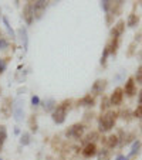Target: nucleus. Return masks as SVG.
Instances as JSON below:
<instances>
[{"instance_id": "f257e3e1", "label": "nucleus", "mask_w": 142, "mask_h": 160, "mask_svg": "<svg viewBox=\"0 0 142 160\" xmlns=\"http://www.w3.org/2000/svg\"><path fill=\"white\" fill-rule=\"evenodd\" d=\"M117 118H118V112H115V111H108L105 115L101 116L100 122H98V129H100V132L104 133V132L111 130L112 128H114Z\"/></svg>"}, {"instance_id": "f03ea898", "label": "nucleus", "mask_w": 142, "mask_h": 160, "mask_svg": "<svg viewBox=\"0 0 142 160\" xmlns=\"http://www.w3.org/2000/svg\"><path fill=\"white\" fill-rule=\"evenodd\" d=\"M13 99L9 97H6L3 99V102H2V106H0V115H2V118L7 119L12 116L13 113Z\"/></svg>"}, {"instance_id": "7ed1b4c3", "label": "nucleus", "mask_w": 142, "mask_h": 160, "mask_svg": "<svg viewBox=\"0 0 142 160\" xmlns=\"http://www.w3.org/2000/svg\"><path fill=\"white\" fill-rule=\"evenodd\" d=\"M84 130H85L84 125L76 123V125H73V126H71L68 130H67L66 135H67V138H74V139H80V138L84 135Z\"/></svg>"}, {"instance_id": "20e7f679", "label": "nucleus", "mask_w": 142, "mask_h": 160, "mask_svg": "<svg viewBox=\"0 0 142 160\" xmlns=\"http://www.w3.org/2000/svg\"><path fill=\"white\" fill-rule=\"evenodd\" d=\"M66 115H67V109L64 108L63 105H58V106H55V109L53 111V121L57 125H61L66 121Z\"/></svg>"}, {"instance_id": "39448f33", "label": "nucleus", "mask_w": 142, "mask_h": 160, "mask_svg": "<svg viewBox=\"0 0 142 160\" xmlns=\"http://www.w3.org/2000/svg\"><path fill=\"white\" fill-rule=\"evenodd\" d=\"M33 4V12H34V17L40 18L44 13V10L49 6V2H43V0H39V2H31Z\"/></svg>"}, {"instance_id": "423d86ee", "label": "nucleus", "mask_w": 142, "mask_h": 160, "mask_svg": "<svg viewBox=\"0 0 142 160\" xmlns=\"http://www.w3.org/2000/svg\"><path fill=\"white\" fill-rule=\"evenodd\" d=\"M121 6H122V2H111V6L108 9V17H107V21H111V17H117L118 13H121Z\"/></svg>"}, {"instance_id": "0eeeda50", "label": "nucleus", "mask_w": 142, "mask_h": 160, "mask_svg": "<svg viewBox=\"0 0 142 160\" xmlns=\"http://www.w3.org/2000/svg\"><path fill=\"white\" fill-rule=\"evenodd\" d=\"M23 18H24V21L27 24H31V23H33L34 12H33V4H31V2H29V3L24 6V9H23Z\"/></svg>"}, {"instance_id": "6e6552de", "label": "nucleus", "mask_w": 142, "mask_h": 160, "mask_svg": "<svg viewBox=\"0 0 142 160\" xmlns=\"http://www.w3.org/2000/svg\"><path fill=\"white\" fill-rule=\"evenodd\" d=\"M107 88V81L105 79H97V81L92 84V87H91V92H92L94 95H100L104 92V89Z\"/></svg>"}, {"instance_id": "1a4fd4ad", "label": "nucleus", "mask_w": 142, "mask_h": 160, "mask_svg": "<svg viewBox=\"0 0 142 160\" xmlns=\"http://www.w3.org/2000/svg\"><path fill=\"white\" fill-rule=\"evenodd\" d=\"M122 92H124V91H122L121 88H117V89L112 92L111 98H109V102H111V105H114V106L121 105L122 98H124V94H122Z\"/></svg>"}, {"instance_id": "9d476101", "label": "nucleus", "mask_w": 142, "mask_h": 160, "mask_svg": "<svg viewBox=\"0 0 142 160\" xmlns=\"http://www.w3.org/2000/svg\"><path fill=\"white\" fill-rule=\"evenodd\" d=\"M124 28H125V21L124 20H119L117 23V24L112 27V30H111V37L112 38H119V36H121L122 33H124Z\"/></svg>"}, {"instance_id": "9b49d317", "label": "nucleus", "mask_w": 142, "mask_h": 160, "mask_svg": "<svg viewBox=\"0 0 142 160\" xmlns=\"http://www.w3.org/2000/svg\"><path fill=\"white\" fill-rule=\"evenodd\" d=\"M13 113H14V119L17 122H20L23 119V105H21V101H16V105H13Z\"/></svg>"}, {"instance_id": "f8f14e48", "label": "nucleus", "mask_w": 142, "mask_h": 160, "mask_svg": "<svg viewBox=\"0 0 142 160\" xmlns=\"http://www.w3.org/2000/svg\"><path fill=\"white\" fill-rule=\"evenodd\" d=\"M97 154V148H95V143H88V145H85V148L82 149V156L84 157H92Z\"/></svg>"}, {"instance_id": "ddd939ff", "label": "nucleus", "mask_w": 142, "mask_h": 160, "mask_svg": "<svg viewBox=\"0 0 142 160\" xmlns=\"http://www.w3.org/2000/svg\"><path fill=\"white\" fill-rule=\"evenodd\" d=\"M125 94L127 97H134L136 94V88H135V82H134V78H129L125 84Z\"/></svg>"}, {"instance_id": "4468645a", "label": "nucleus", "mask_w": 142, "mask_h": 160, "mask_svg": "<svg viewBox=\"0 0 142 160\" xmlns=\"http://www.w3.org/2000/svg\"><path fill=\"white\" fill-rule=\"evenodd\" d=\"M104 143L107 145V148L108 149H114L115 146H118V143H119V138H118L117 135H111V136H108V138L104 140Z\"/></svg>"}, {"instance_id": "2eb2a0df", "label": "nucleus", "mask_w": 142, "mask_h": 160, "mask_svg": "<svg viewBox=\"0 0 142 160\" xmlns=\"http://www.w3.org/2000/svg\"><path fill=\"white\" fill-rule=\"evenodd\" d=\"M94 103H95V101H94V97H91V95H85L84 98H81V99L78 101V105L80 106H87V108H92Z\"/></svg>"}, {"instance_id": "dca6fc26", "label": "nucleus", "mask_w": 142, "mask_h": 160, "mask_svg": "<svg viewBox=\"0 0 142 160\" xmlns=\"http://www.w3.org/2000/svg\"><path fill=\"white\" fill-rule=\"evenodd\" d=\"M18 34H20V38H21V41H23V47H24V50H27V47H29V37H27V30H26L24 27H21L20 30H18Z\"/></svg>"}, {"instance_id": "f3484780", "label": "nucleus", "mask_w": 142, "mask_h": 160, "mask_svg": "<svg viewBox=\"0 0 142 160\" xmlns=\"http://www.w3.org/2000/svg\"><path fill=\"white\" fill-rule=\"evenodd\" d=\"M97 157H98V160H109L111 153H109L108 149H101L100 152H97Z\"/></svg>"}, {"instance_id": "a211bd4d", "label": "nucleus", "mask_w": 142, "mask_h": 160, "mask_svg": "<svg viewBox=\"0 0 142 160\" xmlns=\"http://www.w3.org/2000/svg\"><path fill=\"white\" fill-rule=\"evenodd\" d=\"M29 128H30V130H31V132H34V133L39 130V125H37V118H36V115L30 116V119H29Z\"/></svg>"}, {"instance_id": "6ab92c4d", "label": "nucleus", "mask_w": 142, "mask_h": 160, "mask_svg": "<svg viewBox=\"0 0 142 160\" xmlns=\"http://www.w3.org/2000/svg\"><path fill=\"white\" fill-rule=\"evenodd\" d=\"M55 106H57V105H55V101L51 99V98H50V99H45V101H44V109H45V112L54 111Z\"/></svg>"}, {"instance_id": "aec40b11", "label": "nucleus", "mask_w": 142, "mask_h": 160, "mask_svg": "<svg viewBox=\"0 0 142 160\" xmlns=\"http://www.w3.org/2000/svg\"><path fill=\"white\" fill-rule=\"evenodd\" d=\"M100 138V135H98V132H91V133H88L87 135V138H85V143H94L95 140Z\"/></svg>"}, {"instance_id": "412c9836", "label": "nucleus", "mask_w": 142, "mask_h": 160, "mask_svg": "<svg viewBox=\"0 0 142 160\" xmlns=\"http://www.w3.org/2000/svg\"><path fill=\"white\" fill-rule=\"evenodd\" d=\"M138 21H139L138 16H136V14H129V17H128V21H127V24H128V27H135V26L138 24Z\"/></svg>"}, {"instance_id": "4be33fe9", "label": "nucleus", "mask_w": 142, "mask_h": 160, "mask_svg": "<svg viewBox=\"0 0 142 160\" xmlns=\"http://www.w3.org/2000/svg\"><path fill=\"white\" fill-rule=\"evenodd\" d=\"M7 139V130L4 126H0V150H2V148H3V143L4 140Z\"/></svg>"}, {"instance_id": "5701e85b", "label": "nucleus", "mask_w": 142, "mask_h": 160, "mask_svg": "<svg viewBox=\"0 0 142 160\" xmlns=\"http://www.w3.org/2000/svg\"><path fill=\"white\" fill-rule=\"evenodd\" d=\"M139 148H141V142H139V140H136V142L132 145V149H131V153H129V156H128V159H131V157H134L135 154H138Z\"/></svg>"}, {"instance_id": "b1692460", "label": "nucleus", "mask_w": 142, "mask_h": 160, "mask_svg": "<svg viewBox=\"0 0 142 160\" xmlns=\"http://www.w3.org/2000/svg\"><path fill=\"white\" fill-rule=\"evenodd\" d=\"M111 106V102H109V98L104 97L103 101H101V111H107V109Z\"/></svg>"}, {"instance_id": "393cba45", "label": "nucleus", "mask_w": 142, "mask_h": 160, "mask_svg": "<svg viewBox=\"0 0 142 160\" xmlns=\"http://www.w3.org/2000/svg\"><path fill=\"white\" fill-rule=\"evenodd\" d=\"M3 23H4V26H6V28H7V31H9V34L12 36V38H14V31H13V28H12V26L9 24V20H7V17H3Z\"/></svg>"}, {"instance_id": "a878e982", "label": "nucleus", "mask_w": 142, "mask_h": 160, "mask_svg": "<svg viewBox=\"0 0 142 160\" xmlns=\"http://www.w3.org/2000/svg\"><path fill=\"white\" fill-rule=\"evenodd\" d=\"M20 143L21 145H29V143H30V135H29V133H23V135H21V138H20Z\"/></svg>"}, {"instance_id": "bb28decb", "label": "nucleus", "mask_w": 142, "mask_h": 160, "mask_svg": "<svg viewBox=\"0 0 142 160\" xmlns=\"http://www.w3.org/2000/svg\"><path fill=\"white\" fill-rule=\"evenodd\" d=\"M121 115H122V119H124V121L129 122V121H131V119H132V118H131V115H132V116H134V113H131V112H129V109H125V111H124V112H122Z\"/></svg>"}, {"instance_id": "cd10ccee", "label": "nucleus", "mask_w": 142, "mask_h": 160, "mask_svg": "<svg viewBox=\"0 0 142 160\" xmlns=\"http://www.w3.org/2000/svg\"><path fill=\"white\" fill-rule=\"evenodd\" d=\"M135 79L138 84L142 85V67H139L138 70H136V74H135Z\"/></svg>"}, {"instance_id": "c85d7f7f", "label": "nucleus", "mask_w": 142, "mask_h": 160, "mask_svg": "<svg viewBox=\"0 0 142 160\" xmlns=\"http://www.w3.org/2000/svg\"><path fill=\"white\" fill-rule=\"evenodd\" d=\"M134 116H135V118H138V119H142V105L136 106V109L134 111Z\"/></svg>"}, {"instance_id": "c756f323", "label": "nucleus", "mask_w": 142, "mask_h": 160, "mask_svg": "<svg viewBox=\"0 0 142 160\" xmlns=\"http://www.w3.org/2000/svg\"><path fill=\"white\" fill-rule=\"evenodd\" d=\"M108 54H109V50H108V47H105L104 54H103V57H101V64H103V65H105L107 64V57H108Z\"/></svg>"}, {"instance_id": "7c9ffc66", "label": "nucleus", "mask_w": 142, "mask_h": 160, "mask_svg": "<svg viewBox=\"0 0 142 160\" xmlns=\"http://www.w3.org/2000/svg\"><path fill=\"white\" fill-rule=\"evenodd\" d=\"M7 45H9V42H7V40L4 38V37H2L0 38V50H6Z\"/></svg>"}, {"instance_id": "2f4dec72", "label": "nucleus", "mask_w": 142, "mask_h": 160, "mask_svg": "<svg viewBox=\"0 0 142 160\" xmlns=\"http://www.w3.org/2000/svg\"><path fill=\"white\" fill-rule=\"evenodd\" d=\"M101 6H103V9L105 10V12H108V9H109V6H111V2H108V0H105V2H101Z\"/></svg>"}, {"instance_id": "473e14b6", "label": "nucleus", "mask_w": 142, "mask_h": 160, "mask_svg": "<svg viewBox=\"0 0 142 160\" xmlns=\"http://www.w3.org/2000/svg\"><path fill=\"white\" fill-rule=\"evenodd\" d=\"M4 68H6V60H0V74L4 71Z\"/></svg>"}, {"instance_id": "72a5a7b5", "label": "nucleus", "mask_w": 142, "mask_h": 160, "mask_svg": "<svg viewBox=\"0 0 142 160\" xmlns=\"http://www.w3.org/2000/svg\"><path fill=\"white\" fill-rule=\"evenodd\" d=\"M39 102H40L39 97H33V98H31V103H33L34 106H36V105H39Z\"/></svg>"}, {"instance_id": "f704fd0d", "label": "nucleus", "mask_w": 142, "mask_h": 160, "mask_svg": "<svg viewBox=\"0 0 142 160\" xmlns=\"http://www.w3.org/2000/svg\"><path fill=\"white\" fill-rule=\"evenodd\" d=\"M138 101H139V105H142V89L139 91V97H138Z\"/></svg>"}, {"instance_id": "c9c22d12", "label": "nucleus", "mask_w": 142, "mask_h": 160, "mask_svg": "<svg viewBox=\"0 0 142 160\" xmlns=\"http://www.w3.org/2000/svg\"><path fill=\"white\" fill-rule=\"evenodd\" d=\"M117 160H129V159H128L127 156H118V157H117Z\"/></svg>"}, {"instance_id": "e433bc0d", "label": "nucleus", "mask_w": 142, "mask_h": 160, "mask_svg": "<svg viewBox=\"0 0 142 160\" xmlns=\"http://www.w3.org/2000/svg\"><path fill=\"white\" fill-rule=\"evenodd\" d=\"M2 37H3V36H2V30H0V38H2Z\"/></svg>"}, {"instance_id": "4c0bfd02", "label": "nucleus", "mask_w": 142, "mask_h": 160, "mask_svg": "<svg viewBox=\"0 0 142 160\" xmlns=\"http://www.w3.org/2000/svg\"><path fill=\"white\" fill-rule=\"evenodd\" d=\"M0 160H2V159H0Z\"/></svg>"}]
</instances>
